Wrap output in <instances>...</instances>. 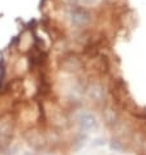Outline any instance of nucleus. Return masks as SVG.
I'll list each match as a JSON object with an SVG mask.
<instances>
[{"mask_svg":"<svg viewBox=\"0 0 146 155\" xmlns=\"http://www.w3.org/2000/svg\"><path fill=\"white\" fill-rule=\"evenodd\" d=\"M63 68H64V71H67V72H77L82 68V63L76 56L65 58L63 60Z\"/></svg>","mask_w":146,"mask_h":155,"instance_id":"39448f33","label":"nucleus"},{"mask_svg":"<svg viewBox=\"0 0 146 155\" xmlns=\"http://www.w3.org/2000/svg\"><path fill=\"white\" fill-rule=\"evenodd\" d=\"M88 95L95 103H101L105 101V89L101 84H93L88 87Z\"/></svg>","mask_w":146,"mask_h":155,"instance_id":"20e7f679","label":"nucleus"},{"mask_svg":"<svg viewBox=\"0 0 146 155\" xmlns=\"http://www.w3.org/2000/svg\"><path fill=\"white\" fill-rule=\"evenodd\" d=\"M103 119L107 123V125H115L118 123V111L115 110L114 106H106L103 108Z\"/></svg>","mask_w":146,"mask_h":155,"instance_id":"423d86ee","label":"nucleus"},{"mask_svg":"<svg viewBox=\"0 0 146 155\" xmlns=\"http://www.w3.org/2000/svg\"><path fill=\"white\" fill-rule=\"evenodd\" d=\"M67 18L72 26H75L77 29H84V28H88L91 24L93 16L86 7L81 5V4L80 5L75 4V5H71L67 8Z\"/></svg>","mask_w":146,"mask_h":155,"instance_id":"f03ea898","label":"nucleus"},{"mask_svg":"<svg viewBox=\"0 0 146 155\" xmlns=\"http://www.w3.org/2000/svg\"><path fill=\"white\" fill-rule=\"evenodd\" d=\"M16 117L15 114L8 111L0 115V149L5 150L9 147L15 134Z\"/></svg>","mask_w":146,"mask_h":155,"instance_id":"f257e3e1","label":"nucleus"},{"mask_svg":"<svg viewBox=\"0 0 146 155\" xmlns=\"http://www.w3.org/2000/svg\"><path fill=\"white\" fill-rule=\"evenodd\" d=\"M81 3V5H88V7H94V5H99L105 0H78Z\"/></svg>","mask_w":146,"mask_h":155,"instance_id":"0eeeda50","label":"nucleus"},{"mask_svg":"<svg viewBox=\"0 0 146 155\" xmlns=\"http://www.w3.org/2000/svg\"><path fill=\"white\" fill-rule=\"evenodd\" d=\"M77 124H78V128L81 132L89 133L91 130H95L98 128V120L91 112H88V111H82L77 116Z\"/></svg>","mask_w":146,"mask_h":155,"instance_id":"7ed1b4c3","label":"nucleus"}]
</instances>
